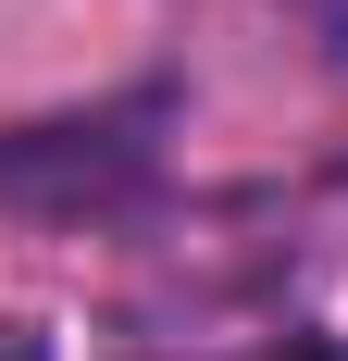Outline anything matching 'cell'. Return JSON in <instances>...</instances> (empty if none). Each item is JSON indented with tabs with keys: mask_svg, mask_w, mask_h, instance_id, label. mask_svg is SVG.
<instances>
[{
	"mask_svg": "<svg viewBox=\"0 0 348 361\" xmlns=\"http://www.w3.org/2000/svg\"><path fill=\"white\" fill-rule=\"evenodd\" d=\"M162 100H112V112H50V125H13L0 137V200L13 212H50V224H75V212H125V200H149V162H162Z\"/></svg>",
	"mask_w": 348,
	"mask_h": 361,
	"instance_id": "obj_1",
	"label": "cell"
},
{
	"mask_svg": "<svg viewBox=\"0 0 348 361\" xmlns=\"http://www.w3.org/2000/svg\"><path fill=\"white\" fill-rule=\"evenodd\" d=\"M0 361H50V336H37V324H0Z\"/></svg>",
	"mask_w": 348,
	"mask_h": 361,
	"instance_id": "obj_2",
	"label": "cell"
},
{
	"mask_svg": "<svg viewBox=\"0 0 348 361\" xmlns=\"http://www.w3.org/2000/svg\"><path fill=\"white\" fill-rule=\"evenodd\" d=\"M274 361H348V349H336V336H286Z\"/></svg>",
	"mask_w": 348,
	"mask_h": 361,
	"instance_id": "obj_3",
	"label": "cell"
}]
</instances>
